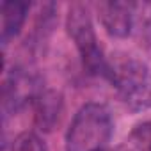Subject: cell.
Returning a JSON list of instances; mask_svg holds the SVG:
<instances>
[{
  "label": "cell",
  "mask_w": 151,
  "mask_h": 151,
  "mask_svg": "<svg viewBox=\"0 0 151 151\" xmlns=\"http://www.w3.org/2000/svg\"><path fill=\"white\" fill-rule=\"evenodd\" d=\"M66 32L78 50L84 69L89 75H101V77L107 78L109 60L105 59L103 50L98 43L93 16H91V11L86 4L75 2L68 7Z\"/></svg>",
  "instance_id": "3"
},
{
  "label": "cell",
  "mask_w": 151,
  "mask_h": 151,
  "mask_svg": "<svg viewBox=\"0 0 151 151\" xmlns=\"http://www.w3.org/2000/svg\"><path fill=\"white\" fill-rule=\"evenodd\" d=\"M64 112V100L59 91L46 89L34 98V124L43 132H52Z\"/></svg>",
  "instance_id": "5"
},
{
  "label": "cell",
  "mask_w": 151,
  "mask_h": 151,
  "mask_svg": "<svg viewBox=\"0 0 151 151\" xmlns=\"http://www.w3.org/2000/svg\"><path fill=\"white\" fill-rule=\"evenodd\" d=\"M103 151H133L128 144L126 146H116V147H107V149H103Z\"/></svg>",
  "instance_id": "9"
},
{
  "label": "cell",
  "mask_w": 151,
  "mask_h": 151,
  "mask_svg": "<svg viewBox=\"0 0 151 151\" xmlns=\"http://www.w3.org/2000/svg\"><path fill=\"white\" fill-rule=\"evenodd\" d=\"M114 119L107 105L91 101L78 109L68 132L66 151H103L109 147Z\"/></svg>",
  "instance_id": "1"
},
{
  "label": "cell",
  "mask_w": 151,
  "mask_h": 151,
  "mask_svg": "<svg viewBox=\"0 0 151 151\" xmlns=\"http://www.w3.org/2000/svg\"><path fill=\"white\" fill-rule=\"evenodd\" d=\"M107 78L130 112L151 109V68L135 57H119L109 62Z\"/></svg>",
  "instance_id": "2"
},
{
  "label": "cell",
  "mask_w": 151,
  "mask_h": 151,
  "mask_svg": "<svg viewBox=\"0 0 151 151\" xmlns=\"http://www.w3.org/2000/svg\"><path fill=\"white\" fill-rule=\"evenodd\" d=\"M128 146L133 151H151V121H144L133 126L128 135Z\"/></svg>",
  "instance_id": "7"
},
{
  "label": "cell",
  "mask_w": 151,
  "mask_h": 151,
  "mask_svg": "<svg viewBox=\"0 0 151 151\" xmlns=\"http://www.w3.org/2000/svg\"><path fill=\"white\" fill-rule=\"evenodd\" d=\"M11 151H46V146L43 139L34 132H22L20 135L14 137Z\"/></svg>",
  "instance_id": "8"
},
{
  "label": "cell",
  "mask_w": 151,
  "mask_h": 151,
  "mask_svg": "<svg viewBox=\"0 0 151 151\" xmlns=\"http://www.w3.org/2000/svg\"><path fill=\"white\" fill-rule=\"evenodd\" d=\"M30 9V4L25 0H4L2 7H0V14H2V45L4 48L20 36L25 20H27V13Z\"/></svg>",
  "instance_id": "6"
},
{
  "label": "cell",
  "mask_w": 151,
  "mask_h": 151,
  "mask_svg": "<svg viewBox=\"0 0 151 151\" xmlns=\"http://www.w3.org/2000/svg\"><path fill=\"white\" fill-rule=\"evenodd\" d=\"M135 4L132 2H119V0H109V2L98 4V18L110 37L123 39L128 37L133 27L135 16Z\"/></svg>",
  "instance_id": "4"
}]
</instances>
